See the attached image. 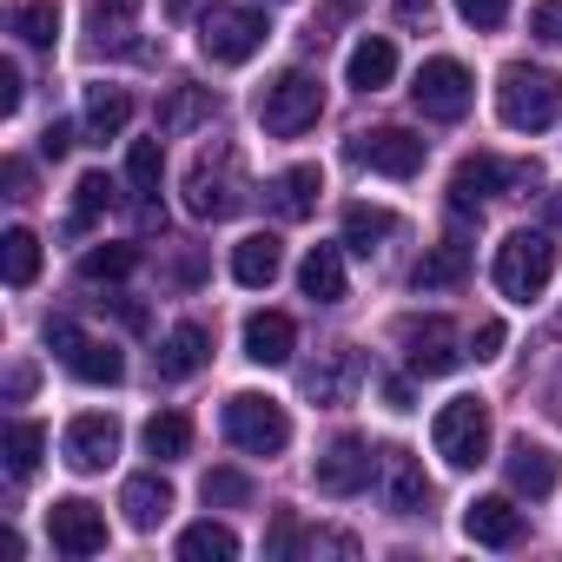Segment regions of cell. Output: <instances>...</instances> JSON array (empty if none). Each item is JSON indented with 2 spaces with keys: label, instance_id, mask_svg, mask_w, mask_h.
Here are the masks:
<instances>
[{
  "label": "cell",
  "instance_id": "1",
  "mask_svg": "<svg viewBox=\"0 0 562 562\" xmlns=\"http://www.w3.org/2000/svg\"><path fill=\"white\" fill-rule=\"evenodd\" d=\"M496 113H503L509 133H542V126H555V113H562V80H555L549 67L509 60V67L496 74Z\"/></svg>",
  "mask_w": 562,
  "mask_h": 562
},
{
  "label": "cell",
  "instance_id": "2",
  "mask_svg": "<svg viewBox=\"0 0 562 562\" xmlns=\"http://www.w3.org/2000/svg\"><path fill=\"white\" fill-rule=\"evenodd\" d=\"M245 199H251V186H245L238 153H232V146H205V153L192 159V172H186V212L218 225V218H238Z\"/></svg>",
  "mask_w": 562,
  "mask_h": 562
},
{
  "label": "cell",
  "instance_id": "3",
  "mask_svg": "<svg viewBox=\"0 0 562 562\" xmlns=\"http://www.w3.org/2000/svg\"><path fill=\"white\" fill-rule=\"evenodd\" d=\"M529 186H542V166L536 159H490V153H470L457 172H450V212L457 218H470V212H483L496 192H529Z\"/></svg>",
  "mask_w": 562,
  "mask_h": 562
},
{
  "label": "cell",
  "instance_id": "4",
  "mask_svg": "<svg viewBox=\"0 0 562 562\" xmlns=\"http://www.w3.org/2000/svg\"><path fill=\"white\" fill-rule=\"evenodd\" d=\"M318 113H325V80L305 74V67L278 74V80L258 93V126H265L271 139H299L305 126H318Z\"/></svg>",
  "mask_w": 562,
  "mask_h": 562
},
{
  "label": "cell",
  "instance_id": "5",
  "mask_svg": "<svg viewBox=\"0 0 562 562\" xmlns=\"http://www.w3.org/2000/svg\"><path fill=\"white\" fill-rule=\"evenodd\" d=\"M549 271H555V245H549V232H509L503 245H496V292L503 299H516V305H529L542 285H549Z\"/></svg>",
  "mask_w": 562,
  "mask_h": 562
},
{
  "label": "cell",
  "instance_id": "6",
  "mask_svg": "<svg viewBox=\"0 0 562 562\" xmlns=\"http://www.w3.org/2000/svg\"><path fill=\"white\" fill-rule=\"evenodd\" d=\"M430 443L450 470H476L490 457V404L483 397H450L430 424Z\"/></svg>",
  "mask_w": 562,
  "mask_h": 562
},
{
  "label": "cell",
  "instance_id": "7",
  "mask_svg": "<svg viewBox=\"0 0 562 562\" xmlns=\"http://www.w3.org/2000/svg\"><path fill=\"white\" fill-rule=\"evenodd\" d=\"M265 14L258 8H205L199 14V54L212 67H245L258 47H265Z\"/></svg>",
  "mask_w": 562,
  "mask_h": 562
},
{
  "label": "cell",
  "instance_id": "8",
  "mask_svg": "<svg viewBox=\"0 0 562 562\" xmlns=\"http://www.w3.org/2000/svg\"><path fill=\"white\" fill-rule=\"evenodd\" d=\"M225 437L245 457H278L292 443V417L278 411L271 397H258V391H238V397H225Z\"/></svg>",
  "mask_w": 562,
  "mask_h": 562
},
{
  "label": "cell",
  "instance_id": "9",
  "mask_svg": "<svg viewBox=\"0 0 562 562\" xmlns=\"http://www.w3.org/2000/svg\"><path fill=\"white\" fill-rule=\"evenodd\" d=\"M397 345H404L411 378H450V371L470 358L450 318H404V325H397Z\"/></svg>",
  "mask_w": 562,
  "mask_h": 562
},
{
  "label": "cell",
  "instance_id": "10",
  "mask_svg": "<svg viewBox=\"0 0 562 562\" xmlns=\"http://www.w3.org/2000/svg\"><path fill=\"white\" fill-rule=\"evenodd\" d=\"M47 345L60 351V364H67L80 384H120V378H126V358H120V345H106V338H87L74 318H47Z\"/></svg>",
  "mask_w": 562,
  "mask_h": 562
},
{
  "label": "cell",
  "instance_id": "11",
  "mask_svg": "<svg viewBox=\"0 0 562 562\" xmlns=\"http://www.w3.org/2000/svg\"><path fill=\"white\" fill-rule=\"evenodd\" d=\"M411 100H417L424 120H463L470 100H476V80H470L463 60H424L417 80H411Z\"/></svg>",
  "mask_w": 562,
  "mask_h": 562
},
{
  "label": "cell",
  "instance_id": "12",
  "mask_svg": "<svg viewBox=\"0 0 562 562\" xmlns=\"http://www.w3.org/2000/svg\"><path fill=\"white\" fill-rule=\"evenodd\" d=\"M345 153H351V166H364V172H384V179H417L430 146H424L417 133H404V126H378V133H358Z\"/></svg>",
  "mask_w": 562,
  "mask_h": 562
},
{
  "label": "cell",
  "instance_id": "13",
  "mask_svg": "<svg viewBox=\"0 0 562 562\" xmlns=\"http://www.w3.org/2000/svg\"><path fill=\"white\" fill-rule=\"evenodd\" d=\"M60 450H67V470H80V476H93V470H106V463L120 457V424H113L106 411H80V417L67 424V437H60Z\"/></svg>",
  "mask_w": 562,
  "mask_h": 562
},
{
  "label": "cell",
  "instance_id": "14",
  "mask_svg": "<svg viewBox=\"0 0 562 562\" xmlns=\"http://www.w3.org/2000/svg\"><path fill=\"white\" fill-rule=\"evenodd\" d=\"M47 536H54L60 555H100L106 549V516L87 496H67V503L47 509Z\"/></svg>",
  "mask_w": 562,
  "mask_h": 562
},
{
  "label": "cell",
  "instance_id": "15",
  "mask_svg": "<svg viewBox=\"0 0 562 562\" xmlns=\"http://www.w3.org/2000/svg\"><path fill=\"white\" fill-rule=\"evenodd\" d=\"M305 397L312 404H351L358 397V384H364V351H351V345H338V351H325L318 364H305Z\"/></svg>",
  "mask_w": 562,
  "mask_h": 562
},
{
  "label": "cell",
  "instance_id": "16",
  "mask_svg": "<svg viewBox=\"0 0 562 562\" xmlns=\"http://www.w3.org/2000/svg\"><path fill=\"white\" fill-rule=\"evenodd\" d=\"M378 476H384V503H391V516H424L430 509V476H424V463L411 457V450H378Z\"/></svg>",
  "mask_w": 562,
  "mask_h": 562
},
{
  "label": "cell",
  "instance_id": "17",
  "mask_svg": "<svg viewBox=\"0 0 562 562\" xmlns=\"http://www.w3.org/2000/svg\"><path fill=\"white\" fill-rule=\"evenodd\" d=\"M371 470H378L371 443H364V437H338V443L318 457V470H312V476H318V490H325V496H358V490L371 483Z\"/></svg>",
  "mask_w": 562,
  "mask_h": 562
},
{
  "label": "cell",
  "instance_id": "18",
  "mask_svg": "<svg viewBox=\"0 0 562 562\" xmlns=\"http://www.w3.org/2000/svg\"><path fill=\"white\" fill-rule=\"evenodd\" d=\"M159 179H166V153H159V139H133V153H126V186H133L139 225H166V212H159Z\"/></svg>",
  "mask_w": 562,
  "mask_h": 562
},
{
  "label": "cell",
  "instance_id": "19",
  "mask_svg": "<svg viewBox=\"0 0 562 562\" xmlns=\"http://www.w3.org/2000/svg\"><path fill=\"white\" fill-rule=\"evenodd\" d=\"M503 470H509V490H516V496H529V503H542V496L562 483V463H555L542 443H529V437H516V443H509Z\"/></svg>",
  "mask_w": 562,
  "mask_h": 562
},
{
  "label": "cell",
  "instance_id": "20",
  "mask_svg": "<svg viewBox=\"0 0 562 562\" xmlns=\"http://www.w3.org/2000/svg\"><path fill=\"white\" fill-rule=\"evenodd\" d=\"M463 536L483 542V549H509V542H522V509L509 496H476L463 509Z\"/></svg>",
  "mask_w": 562,
  "mask_h": 562
},
{
  "label": "cell",
  "instance_id": "21",
  "mask_svg": "<svg viewBox=\"0 0 562 562\" xmlns=\"http://www.w3.org/2000/svg\"><path fill=\"white\" fill-rule=\"evenodd\" d=\"M318 192H325V172L318 166H285V172L265 186V205L292 225V218H312L318 212Z\"/></svg>",
  "mask_w": 562,
  "mask_h": 562
},
{
  "label": "cell",
  "instance_id": "22",
  "mask_svg": "<svg viewBox=\"0 0 562 562\" xmlns=\"http://www.w3.org/2000/svg\"><path fill=\"white\" fill-rule=\"evenodd\" d=\"M278 271H285V245H278V232H251V238L232 245V278L245 292H265Z\"/></svg>",
  "mask_w": 562,
  "mask_h": 562
},
{
  "label": "cell",
  "instance_id": "23",
  "mask_svg": "<svg viewBox=\"0 0 562 562\" xmlns=\"http://www.w3.org/2000/svg\"><path fill=\"white\" fill-rule=\"evenodd\" d=\"M299 351V325L285 312H251L245 318V358L251 364H292Z\"/></svg>",
  "mask_w": 562,
  "mask_h": 562
},
{
  "label": "cell",
  "instance_id": "24",
  "mask_svg": "<svg viewBox=\"0 0 562 562\" xmlns=\"http://www.w3.org/2000/svg\"><path fill=\"white\" fill-rule=\"evenodd\" d=\"M463 278H470V245H463V238H443V245H430V251L417 258L411 285H417V292H450V285H463Z\"/></svg>",
  "mask_w": 562,
  "mask_h": 562
},
{
  "label": "cell",
  "instance_id": "25",
  "mask_svg": "<svg viewBox=\"0 0 562 562\" xmlns=\"http://www.w3.org/2000/svg\"><path fill=\"white\" fill-rule=\"evenodd\" d=\"M299 292H305L312 305H345V258H338V245H312V251H305Z\"/></svg>",
  "mask_w": 562,
  "mask_h": 562
},
{
  "label": "cell",
  "instance_id": "26",
  "mask_svg": "<svg viewBox=\"0 0 562 562\" xmlns=\"http://www.w3.org/2000/svg\"><path fill=\"white\" fill-rule=\"evenodd\" d=\"M391 74H397V47H391V34H364V41L351 47V60H345V80H351L358 93L391 87Z\"/></svg>",
  "mask_w": 562,
  "mask_h": 562
},
{
  "label": "cell",
  "instance_id": "27",
  "mask_svg": "<svg viewBox=\"0 0 562 562\" xmlns=\"http://www.w3.org/2000/svg\"><path fill=\"white\" fill-rule=\"evenodd\" d=\"M120 509H126L133 529H159V522L172 516V483H166L159 470H146V476H133V483L120 490Z\"/></svg>",
  "mask_w": 562,
  "mask_h": 562
},
{
  "label": "cell",
  "instance_id": "28",
  "mask_svg": "<svg viewBox=\"0 0 562 562\" xmlns=\"http://www.w3.org/2000/svg\"><path fill=\"white\" fill-rule=\"evenodd\" d=\"M205 358H212V331H205V325H179V331L166 338V351H159V378L179 384V378L205 371Z\"/></svg>",
  "mask_w": 562,
  "mask_h": 562
},
{
  "label": "cell",
  "instance_id": "29",
  "mask_svg": "<svg viewBox=\"0 0 562 562\" xmlns=\"http://www.w3.org/2000/svg\"><path fill=\"white\" fill-rule=\"evenodd\" d=\"M133 21H139V0H93V8H87L93 47H126L133 41Z\"/></svg>",
  "mask_w": 562,
  "mask_h": 562
},
{
  "label": "cell",
  "instance_id": "30",
  "mask_svg": "<svg viewBox=\"0 0 562 562\" xmlns=\"http://www.w3.org/2000/svg\"><path fill=\"white\" fill-rule=\"evenodd\" d=\"M212 113H218L212 87H172V100L159 106V133H192V126H205Z\"/></svg>",
  "mask_w": 562,
  "mask_h": 562
},
{
  "label": "cell",
  "instance_id": "31",
  "mask_svg": "<svg viewBox=\"0 0 562 562\" xmlns=\"http://www.w3.org/2000/svg\"><path fill=\"white\" fill-rule=\"evenodd\" d=\"M126 120H133L126 87H87V133H93V139H120Z\"/></svg>",
  "mask_w": 562,
  "mask_h": 562
},
{
  "label": "cell",
  "instance_id": "32",
  "mask_svg": "<svg viewBox=\"0 0 562 562\" xmlns=\"http://www.w3.org/2000/svg\"><path fill=\"white\" fill-rule=\"evenodd\" d=\"M391 232H397V212H384V205H345V245L358 258H371L378 238H391Z\"/></svg>",
  "mask_w": 562,
  "mask_h": 562
},
{
  "label": "cell",
  "instance_id": "33",
  "mask_svg": "<svg viewBox=\"0 0 562 562\" xmlns=\"http://www.w3.org/2000/svg\"><path fill=\"white\" fill-rule=\"evenodd\" d=\"M0 265H8V285L27 292L34 278H41V238H34L27 225H14L8 238H0Z\"/></svg>",
  "mask_w": 562,
  "mask_h": 562
},
{
  "label": "cell",
  "instance_id": "34",
  "mask_svg": "<svg viewBox=\"0 0 562 562\" xmlns=\"http://www.w3.org/2000/svg\"><path fill=\"white\" fill-rule=\"evenodd\" d=\"M146 450H153L159 463L186 457V450H192V417H186V411H159V417H146Z\"/></svg>",
  "mask_w": 562,
  "mask_h": 562
},
{
  "label": "cell",
  "instance_id": "35",
  "mask_svg": "<svg viewBox=\"0 0 562 562\" xmlns=\"http://www.w3.org/2000/svg\"><path fill=\"white\" fill-rule=\"evenodd\" d=\"M41 450H47V430L27 424V417H14V424H8V476L27 483V476L41 470Z\"/></svg>",
  "mask_w": 562,
  "mask_h": 562
},
{
  "label": "cell",
  "instance_id": "36",
  "mask_svg": "<svg viewBox=\"0 0 562 562\" xmlns=\"http://www.w3.org/2000/svg\"><path fill=\"white\" fill-rule=\"evenodd\" d=\"M179 555H186V562H232V555H238V536H232L225 522H192V529L179 536Z\"/></svg>",
  "mask_w": 562,
  "mask_h": 562
},
{
  "label": "cell",
  "instance_id": "37",
  "mask_svg": "<svg viewBox=\"0 0 562 562\" xmlns=\"http://www.w3.org/2000/svg\"><path fill=\"white\" fill-rule=\"evenodd\" d=\"M14 34L27 47H54L60 41V8H54V0H21V8H14Z\"/></svg>",
  "mask_w": 562,
  "mask_h": 562
},
{
  "label": "cell",
  "instance_id": "38",
  "mask_svg": "<svg viewBox=\"0 0 562 562\" xmlns=\"http://www.w3.org/2000/svg\"><path fill=\"white\" fill-rule=\"evenodd\" d=\"M133 265H139L133 245H93V251L80 258V278H87V285H113V278H126Z\"/></svg>",
  "mask_w": 562,
  "mask_h": 562
},
{
  "label": "cell",
  "instance_id": "39",
  "mask_svg": "<svg viewBox=\"0 0 562 562\" xmlns=\"http://www.w3.org/2000/svg\"><path fill=\"white\" fill-rule=\"evenodd\" d=\"M113 192H120V186H113L106 172H87V179L74 186V232H87L100 212H113Z\"/></svg>",
  "mask_w": 562,
  "mask_h": 562
},
{
  "label": "cell",
  "instance_id": "40",
  "mask_svg": "<svg viewBox=\"0 0 562 562\" xmlns=\"http://www.w3.org/2000/svg\"><path fill=\"white\" fill-rule=\"evenodd\" d=\"M205 503L212 509H245L251 503V476L245 470H212L205 476Z\"/></svg>",
  "mask_w": 562,
  "mask_h": 562
},
{
  "label": "cell",
  "instance_id": "41",
  "mask_svg": "<svg viewBox=\"0 0 562 562\" xmlns=\"http://www.w3.org/2000/svg\"><path fill=\"white\" fill-rule=\"evenodd\" d=\"M299 549H305L299 516H292V509H278V516H271V529H265V555H271V562H285V555H299Z\"/></svg>",
  "mask_w": 562,
  "mask_h": 562
},
{
  "label": "cell",
  "instance_id": "42",
  "mask_svg": "<svg viewBox=\"0 0 562 562\" xmlns=\"http://www.w3.org/2000/svg\"><path fill=\"white\" fill-rule=\"evenodd\" d=\"M529 34L542 47H562V0H536V8H529Z\"/></svg>",
  "mask_w": 562,
  "mask_h": 562
},
{
  "label": "cell",
  "instance_id": "43",
  "mask_svg": "<svg viewBox=\"0 0 562 562\" xmlns=\"http://www.w3.org/2000/svg\"><path fill=\"white\" fill-rule=\"evenodd\" d=\"M305 555H345V562H351V555H358V536H345V529H312V536H305Z\"/></svg>",
  "mask_w": 562,
  "mask_h": 562
},
{
  "label": "cell",
  "instance_id": "44",
  "mask_svg": "<svg viewBox=\"0 0 562 562\" xmlns=\"http://www.w3.org/2000/svg\"><path fill=\"white\" fill-rule=\"evenodd\" d=\"M457 14H463L470 27H503V21H509V0H457Z\"/></svg>",
  "mask_w": 562,
  "mask_h": 562
},
{
  "label": "cell",
  "instance_id": "45",
  "mask_svg": "<svg viewBox=\"0 0 562 562\" xmlns=\"http://www.w3.org/2000/svg\"><path fill=\"white\" fill-rule=\"evenodd\" d=\"M74 146H80V133H74V126H67V120H54V126H47V133H41V159H67V153H74Z\"/></svg>",
  "mask_w": 562,
  "mask_h": 562
},
{
  "label": "cell",
  "instance_id": "46",
  "mask_svg": "<svg viewBox=\"0 0 562 562\" xmlns=\"http://www.w3.org/2000/svg\"><path fill=\"white\" fill-rule=\"evenodd\" d=\"M21 93H27L21 67H14V60H0V113H21Z\"/></svg>",
  "mask_w": 562,
  "mask_h": 562
},
{
  "label": "cell",
  "instance_id": "47",
  "mask_svg": "<svg viewBox=\"0 0 562 562\" xmlns=\"http://www.w3.org/2000/svg\"><path fill=\"white\" fill-rule=\"evenodd\" d=\"M391 8H397L404 27H430L437 21V0H391Z\"/></svg>",
  "mask_w": 562,
  "mask_h": 562
},
{
  "label": "cell",
  "instance_id": "48",
  "mask_svg": "<svg viewBox=\"0 0 562 562\" xmlns=\"http://www.w3.org/2000/svg\"><path fill=\"white\" fill-rule=\"evenodd\" d=\"M503 338H509V331H503V325L490 318V325H476V338H470V351H476V358H496V351H503Z\"/></svg>",
  "mask_w": 562,
  "mask_h": 562
},
{
  "label": "cell",
  "instance_id": "49",
  "mask_svg": "<svg viewBox=\"0 0 562 562\" xmlns=\"http://www.w3.org/2000/svg\"><path fill=\"white\" fill-rule=\"evenodd\" d=\"M27 186H34L27 159H8V199H27Z\"/></svg>",
  "mask_w": 562,
  "mask_h": 562
},
{
  "label": "cell",
  "instance_id": "50",
  "mask_svg": "<svg viewBox=\"0 0 562 562\" xmlns=\"http://www.w3.org/2000/svg\"><path fill=\"white\" fill-rule=\"evenodd\" d=\"M27 391H34V364H14V371H8V397H14V404H21V397H27Z\"/></svg>",
  "mask_w": 562,
  "mask_h": 562
},
{
  "label": "cell",
  "instance_id": "51",
  "mask_svg": "<svg viewBox=\"0 0 562 562\" xmlns=\"http://www.w3.org/2000/svg\"><path fill=\"white\" fill-rule=\"evenodd\" d=\"M384 404H391V411H411V384H404V378H384Z\"/></svg>",
  "mask_w": 562,
  "mask_h": 562
},
{
  "label": "cell",
  "instance_id": "52",
  "mask_svg": "<svg viewBox=\"0 0 562 562\" xmlns=\"http://www.w3.org/2000/svg\"><path fill=\"white\" fill-rule=\"evenodd\" d=\"M542 411L562 424V364H555V378H549V391H542Z\"/></svg>",
  "mask_w": 562,
  "mask_h": 562
},
{
  "label": "cell",
  "instance_id": "53",
  "mask_svg": "<svg viewBox=\"0 0 562 562\" xmlns=\"http://www.w3.org/2000/svg\"><path fill=\"white\" fill-rule=\"evenodd\" d=\"M166 14H172V21H186V14H199V0H166Z\"/></svg>",
  "mask_w": 562,
  "mask_h": 562
},
{
  "label": "cell",
  "instance_id": "54",
  "mask_svg": "<svg viewBox=\"0 0 562 562\" xmlns=\"http://www.w3.org/2000/svg\"><path fill=\"white\" fill-rule=\"evenodd\" d=\"M549 218H555V225H562V192H549Z\"/></svg>",
  "mask_w": 562,
  "mask_h": 562
},
{
  "label": "cell",
  "instance_id": "55",
  "mask_svg": "<svg viewBox=\"0 0 562 562\" xmlns=\"http://www.w3.org/2000/svg\"><path fill=\"white\" fill-rule=\"evenodd\" d=\"M331 8H338V14H351V8H358V0H331Z\"/></svg>",
  "mask_w": 562,
  "mask_h": 562
}]
</instances>
